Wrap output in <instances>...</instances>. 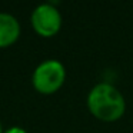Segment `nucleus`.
<instances>
[{"mask_svg": "<svg viewBox=\"0 0 133 133\" xmlns=\"http://www.w3.org/2000/svg\"><path fill=\"white\" fill-rule=\"evenodd\" d=\"M66 67L57 59H46L36 66L32 75L33 87L42 95H52L63 86Z\"/></svg>", "mask_w": 133, "mask_h": 133, "instance_id": "2", "label": "nucleus"}, {"mask_svg": "<svg viewBox=\"0 0 133 133\" xmlns=\"http://www.w3.org/2000/svg\"><path fill=\"white\" fill-rule=\"evenodd\" d=\"M30 22L37 35H40L42 37H52L60 30L63 19L56 3L44 2L33 9Z\"/></svg>", "mask_w": 133, "mask_h": 133, "instance_id": "3", "label": "nucleus"}, {"mask_svg": "<svg viewBox=\"0 0 133 133\" xmlns=\"http://www.w3.org/2000/svg\"><path fill=\"white\" fill-rule=\"evenodd\" d=\"M20 23L12 13L0 12V49L12 46L20 36Z\"/></svg>", "mask_w": 133, "mask_h": 133, "instance_id": "4", "label": "nucleus"}, {"mask_svg": "<svg viewBox=\"0 0 133 133\" xmlns=\"http://www.w3.org/2000/svg\"><path fill=\"white\" fill-rule=\"evenodd\" d=\"M0 133H3V127H2V122H0Z\"/></svg>", "mask_w": 133, "mask_h": 133, "instance_id": "6", "label": "nucleus"}, {"mask_svg": "<svg viewBox=\"0 0 133 133\" xmlns=\"http://www.w3.org/2000/svg\"><path fill=\"white\" fill-rule=\"evenodd\" d=\"M3 133H27V130L20 126H10L7 130H3Z\"/></svg>", "mask_w": 133, "mask_h": 133, "instance_id": "5", "label": "nucleus"}, {"mask_svg": "<svg viewBox=\"0 0 133 133\" xmlns=\"http://www.w3.org/2000/svg\"><path fill=\"white\" fill-rule=\"evenodd\" d=\"M87 109L103 122H115L124 115L126 100L122 92L109 82H100L87 95Z\"/></svg>", "mask_w": 133, "mask_h": 133, "instance_id": "1", "label": "nucleus"}]
</instances>
